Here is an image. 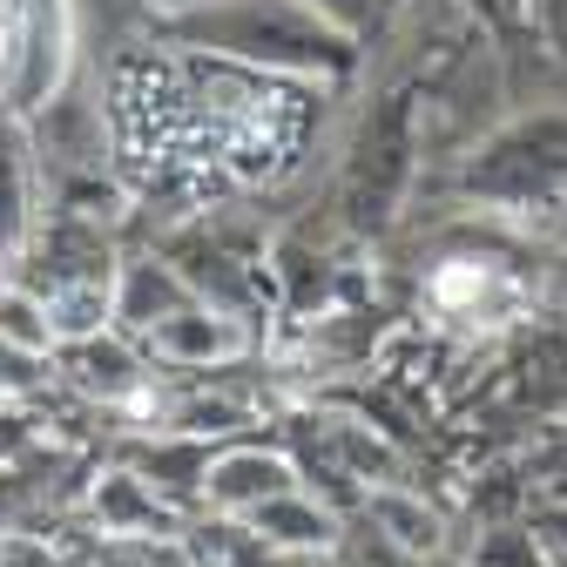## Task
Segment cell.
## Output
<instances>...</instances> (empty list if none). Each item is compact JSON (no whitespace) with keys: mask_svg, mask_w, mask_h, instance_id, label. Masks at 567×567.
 <instances>
[{"mask_svg":"<svg viewBox=\"0 0 567 567\" xmlns=\"http://www.w3.org/2000/svg\"><path fill=\"white\" fill-rule=\"evenodd\" d=\"M156 34L217 61L264 68V75L344 82L359 68V41L331 28L311 0H209V8H189V14H163Z\"/></svg>","mask_w":567,"mask_h":567,"instance_id":"obj_1","label":"cell"},{"mask_svg":"<svg viewBox=\"0 0 567 567\" xmlns=\"http://www.w3.org/2000/svg\"><path fill=\"white\" fill-rule=\"evenodd\" d=\"M460 189L486 209H507V217L567 203V109H534L507 128H493L466 156Z\"/></svg>","mask_w":567,"mask_h":567,"instance_id":"obj_2","label":"cell"},{"mask_svg":"<svg viewBox=\"0 0 567 567\" xmlns=\"http://www.w3.org/2000/svg\"><path fill=\"white\" fill-rule=\"evenodd\" d=\"M412 95H385L359 135V150L344 163V183H338V217L372 237L392 224V209L405 203V183H412Z\"/></svg>","mask_w":567,"mask_h":567,"instance_id":"obj_3","label":"cell"},{"mask_svg":"<svg viewBox=\"0 0 567 567\" xmlns=\"http://www.w3.org/2000/svg\"><path fill=\"white\" fill-rule=\"evenodd\" d=\"M189 305H203V298L189 291V277L176 264H163V257H135L115 277V324L122 331H156V324L183 318Z\"/></svg>","mask_w":567,"mask_h":567,"instance_id":"obj_4","label":"cell"},{"mask_svg":"<svg viewBox=\"0 0 567 567\" xmlns=\"http://www.w3.org/2000/svg\"><path fill=\"white\" fill-rule=\"evenodd\" d=\"M150 344L163 351V359H176V365H217V359H237L244 351V324L230 311H217V305H189L183 318L156 324Z\"/></svg>","mask_w":567,"mask_h":567,"instance_id":"obj_5","label":"cell"},{"mask_svg":"<svg viewBox=\"0 0 567 567\" xmlns=\"http://www.w3.org/2000/svg\"><path fill=\"white\" fill-rule=\"evenodd\" d=\"M34 237V189H28V150L21 122L0 115V264H14Z\"/></svg>","mask_w":567,"mask_h":567,"instance_id":"obj_6","label":"cell"},{"mask_svg":"<svg viewBox=\"0 0 567 567\" xmlns=\"http://www.w3.org/2000/svg\"><path fill=\"white\" fill-rule=\"evenodd\" d=\"M291 493V466L264 460V453H230L209 466V501L217 507H270Z\"/></svg>","mask_w":567,"mask_h":567,"instance_id":"obj_7","label":"cell"},{"mask_svg":"<svg viewBox=\"0 0 567 567\" xmlns=\"http://www.w3.org/2000/svg\"><path fill=\"white\" fill-rule=\"evenodd\" d=\"M68 14H75L82 48H115L122 28L156 21V0H68Z\"/></svg>","mask_w":567,"mask_h":567,"instance_id":"obj_8","label":"cell"},{"mask_svg":"<svg viewBox=\"0 0 567 567\" xmlns=\"http://www.w3.org/2000/svg\"><path fill=\"white\" fill-rule=\"evenodd\" d=\"M75 372H82V385H95V392H109V399L135 392V359H128L115 338H82V344H75Z\"/></svg>","mask_w":567,"mask_h":567,"instance_id":"obj_9","label":"cell"},{"mask_svg":"<svg viewBox=\"0 0 567 567\" xmlns=\"http://www.w3.org/2000/svg\"><path fill=\"white\" fill-rule=\"evenodd\" d=\"M0 338L41 359V351L54 344V318H48V305H41L34 291H0Z\"/></svg>","mask_w":567,"mask_h":567,"instance_id":"obj_10","label":"cell"},{"mask_svg":"<svg viewBox=\"0 0 567 567\" xmlns=\"http://www.w3.org/2000/svg\"><path fill=\"white\" fill-rule=\"evenodd\" d=\"M257 527H270L277 540H324V534H331V527H324V514L298 507L291 493H284V501H270V507H257Z\"/></svg>","mask_w":567,"mask_h":567,"instance_id":"obj_11","label":"cell"},{"mask_svg":"<svg viewBox=\"0 0 567 567\" xmlns=\"http://www.w3.org/2000/svg\"><path fill=\"white\" fill-rule=\"evenodd\" d=\"M311 8H318L331 28H344L351 41H359V34L372 28V8H379V0H311Z\"/></svg>","mask_w":567,"mask_h":567,"instance_id":"obj_12","label":"cell"},{"mask_svg":"<svg viewBox=\"0 0 567 567\" xmlns=\"http://www.w3.org/2000/svg\"><path fill=\"white\" fill-rule=\"evenodd\" d=\"M379 514L399 527L405 547H433V514H419V507H399V501H379Z\"/></svg>","mask_w":567,"mask_h":567,"instance_id":"obj_13","label":"cell"},{"mask_svg":"<svg viewBox=\"0 0 567 567\" xmlns=\"http://www.w3.org/2000/svg\"><path fill=\"white\" fill-rule=\"evenodd\" d=\"M34 351H21V344H8V338H0V392H8V385H28L34 379Z\"/></svg>","mask_w":567,"mask_h":567,"instance_id":"obj_14","label":"cell"},{"mask_svg":"<svg viewBox=\"0 0 567 567\" xmlns=\"http://www.w3.org/2000/svg\"><path fill=\"white\" fill-rule=\"evenodd\" d=\"M189 8H209V0H156V21L163 14H189Z\"/></svg>","mask_w":567,"mask_h":567,"instance_id":"obj_15","label":"cell"}]
</instances>
